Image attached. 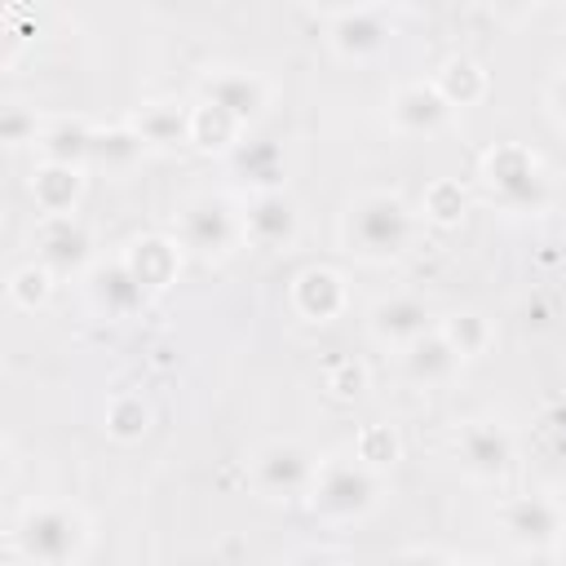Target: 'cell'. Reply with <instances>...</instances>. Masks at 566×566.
Instances as JSON below:
<instances>
[{
  "label": "cell",
  "instance_id": "8d00e7d4",
  "mask_svg": "<svg viewBox=\"0 0 566 566\" xmlns=\"http://www.w3.org/2000/svg\"><path fill=\"white\" fill-rule=\"evenodd\" d=\"M557 504H562V513H566V491H562V500H557Z\"/></svg>",
  "mask_w": 566,
  "mask_h": 566
},
{
  "label": "cell",
  "instance_id": "e575fe53",
  "mask_svg": "<svg viewBox=\"0 0 566 566\" xmlns=\"http://www.w3.org/2000/svg\"><path fill=\"white\" fill-rule=\"evenodd\" d=\"M548 102H553V111L566 119V71H562V75L548 84Z\"/></svg>",
  "mask_w": 566,
  "mask_h": 566
},
{
  "label": "cell",
  "instance_id": "ffe728a7",
  "mask_svg": "<svg viewBox=\"0 0 566 566\" xmlns=\"http://www.w3.org/2000/svg\"><path fill=\"white\" fill-rule=\"evenodd\" d=\"M133 128L142 133V142L150 150H172V146L190 142V106L186 102H172V97L142 102L137 115H133Z\"/></svg>",
  "mask_w": 566,
  "mask_h": 566
},
{
  "label": "cell",
  "instance_id": "f1b7e54d",
  "mask_svg": "<svg viewBox=\"0 0 566 566\" xmlns=\"http://www.w3.org/2000/svg\"><path fill=\"white\" fill-rule=\"evenodd\" d=\"M464 208H469V195H464V186L451 181V177L429 181L424 195H420V212H424V221H433V226H455V221L464 217Z\"/></svg>",
  "mask_w": 566,
  "mask_h": 566
},
{
  "label": "cell",
  "instance_id": "5b68a950",
  "mask_svg": "<svg viewBox=\"0 0 566 566\" xmlns=\"http://www.w3.org/2000/svg\"><path fill=\"white\" fill-rule=\"evenodd\" d=\"M177 234H181V248L195 256H226L234 248V239L243 234V217L234 212V203L226 195L208 190V195H195L181 203Z\"/></svg>",
  "mask_w": 566,
  "mask_h": 566
},
{
  "label": "cell",
  "instance_id": "52a82bcc",
  "mask_svg": "<svg viewBox=\"0 0 566 566\" xmlns=\"http://www.w3.org/2000/svg\"><path fill=\"white\" fill-rule=\"evenodd\" d=\"M500 526L509 535V544L526 548V553H544L557 548L566 539V513L553 495H513L500 504Z\"/></svg>",
  "mask_w": 566,
  "mask_h": 566
},
{
  "label": "cell",
  "instance_id": "4dcf8cb0",
  "mask_svg": "<svg viewBox=\"0 0 566 566\" xmlns=\"http://www.w3.org/2000/svg\"><path fill=\"white\" fill-rule=\"evenodd\" d=\"M40 133H44V124H40L35 111H27L22 102H9V106L0 111V137H4V146L40 142Z\"/></svg>",
  "mask_w": 566,
  "mask_h": 566
},
{
  "label": "cell",
  "instance_id": "836d02e7",
  "mask_svg": "<svg viewBox=\"0 0 566 566\" xmlns=\"http://www.w3.org/2000/svg\"><path fill=\"white\" fill-rule=\"evenodd\" d=\"M394 566H455V562L447 553H438V548H402L394 557Z\"/></svg>",
  "mask_w": 566,
  "mask_h": 566
},
{
  "label": "cell",
  "instance_id": "6da1fadb",
  "mask_svg": "<svg viewBox=\"0 0 566 566\" xmlns=\"http://www.w3.org/2000/svg\"><path fill=\"white\" fill-rule=\"evenodd\" d=\"M345 248L363 261H394L416 239V212L394 190H363L349 199L340 221Z\"/></svg>",
  "mask_w": 566,
  "mask_h": 566
},
{
  "label": "cell",
  "instance_id": "4fadbf2b",
  "mask_svg": "<svg viewBox=\"0 0 566 566\" xmlns=\"http://www.w3.org/2000/svg\"><path fill=\"white\" fill-rule=\"evenodd\" d=\"M389 124L398 133H438L451 119L447 97L433 88V80H407L389 93Z\"/></svg>",
  "mask_w": 566,
  "mask_h": 566
},
{
  "label": "cell",
  "instance_id": "d590c367",
  "mask_svg": "<svg viewBox=\"0 0 566 566\" xmlns=\"http://www.w3.org/2000/svg\"><path fill=\"white\" fill-rule=\"evenodd\" d=\"M455 566H491V562H482V557H464V562H455Z\"/></svg>",
  "mask_w": 566,
  "mask_h": 566
},
{
  "label": "cell",
  "instance_id": "d4e9b609",
  "mask_svg": "<svg viewBox=\"0 0 566 566\" xmlns=\"http://www.w3.org/2000/svg\"><path fill=\"white\" fill-rule=\"evenodd\" d=\"M150 146L142 142V133L133 124H115V128H97L93 137V164H106V168H133Z\"/></svg>",
  "mask_w": 566,
  "mask_h": 566
},
{
  "label": "cell",
  "instance_id": "5bb4252c",
  "mask_svg": "<svg viewBox=\"0 0 566 566\" xmlns=\"http://www.w3.org/2000/svg\"><path fill=\"white\" fill-rule=\"evenodd\" d=\"M296 230H301V212H296V199L287 190H265V195L248 199L243 234L256 248H287L296 239Z\"/></svg>",
  "mask_w": 566,
  "mask_h": 566
},
{
  "label": "cell",
  "instance_id": "e0dca14e",
  "mask_svg": "<svg viewBox=\"0 0 566 566\" xmlns=\"http://www.w3.org/2000/svg\"><path fill=\"white\" fill-rule=\"evenodd\" d=\"M345 301H349L345 279L332 265H310L292 279V310L310 323H332L345 310Z\"/></svg>",
  "mask_w": 566,
  "mask_h": 566
},
{
  "label": "cell",
  "instance_id": "74e56055",
  "mask_svg": "<svg viewBox=\"0 0 566 566\" xmlns=\"http://www.w3.org/2000/svg\"><path fill=\"white\" fill-rule=\"evenodd\" d=\"M557 548H562V562H566V539H562V544H557Z\"/></svg>",
  "mask_w": 566,
  "mask_h": 566
},
{
  "label": "cell",
  "instance_id": "277c9868",
  "mask_svg": "<svg viewBox=\"0 0 566 566\" xmlns=\"http://www.w3.org/2000/svg\"><path fill=\"white\" fill-rule=\"evenodd\" d=\"M482 181L491 190V199L504 208V212H539L548 203V177H544V164L517 146V142H504V146H491L482 155Z\"/></svg>",
  "mask_w": 566,
  "mask_h": 566
},
{
  "label": "cell",
  "instance_id": "cb8c5ba5",
  "mask_svg": "<svg viewBox=\"0 0 566 566\" xmlns=\"http://www.w3.org/2000/svg\"><path fill=\"white\" fill-rule=\"evenodd\" d=\"M433 88L447 97V106H451V111H455V106H473V102H482V97H486V71H482V62H473V57L455 53V57H447V62L438 66Z\"/></svg>",
  "mask_w": 566,
  "mask_h": 566
},
{
  "label": "cell",
  "instance_id": "ac0fdd59",
  "mask_svg": "<svg viewBox=\"0 0 566 566\" xmlns=\"http://www.w3.org/2000/svg\"><path fill=\"white\" fill-rule=\"evenodd\" d=\"M93 137L97 128L80 115H57L44 124L35 150H40V164H62V168H84L93 159Z\"/></svg>",
  "mask_w": 566,
  "mask_h": 566
},
{
  "label": "cell",
  "instance_id": "f546056e",
  "mask_svg": "<svg viewBox=\"0 0 566 566\" xmlns=\"http://www.w3.org/2000/svg\"><path fill=\"white\" fill-rule=\"evenodd\" d=\"M53 279H57V274H53L49 265H40V261L13 270V274H9V296H13V305H18V310L44 305V301L53 296Z\"/></svg>",
  "mask_w": 566,
  "mask_h": 566
},
{
  "label": "cell",
  "instance_id": "603a6c76",
  "mask_svg": "<svg viewBox=\"0 0 566 566\" xmlns=\"http://www.w3.org/2000/svg\"><path fill=\"white\" fill-rule=\"evenodd\" d=\"M190 142L199 146V150H217V155H230L239 142H243V124L230 115V111H221V106H212V102H195L190 106Z\"/></svg>",
  "mask_w": 566,
  "mask_h": 566
},
{
  "label": "cell",
  "instance_id": "8992f818",
  "mask_svg": "<svg viewBox=\"0 0 566 566\" xmlns=\"http://www.w3.org/2000/svg\"><path fill=\"white\" fill-rule=\"evenodd\" d=\"M318 460L310 455V447H301L296 438H270L256 455H252V486L265 500H296L310 491Z\"/></svg>",
  "mask_w": 566,
  "mask_h": 566
},
{
  "label": "cell",
  "instance_id": "d6a6232c",
  "mask_svg": "<svg viewBox=\"0 0 566 566\" xmlns=\"http://www.w3.org/2000/svg\"><path fill=\"white\" fill-rule=\"evenodd\" d=\"M287 566H354L345 553H336V548H301Z\"/></svg>",
  "mask_w": 566,
  "mask_h": 566
},
{
  "label": "cell",
  "instance_id": "4316f807",
  "mask_svg": "<svg viewBox=\"0 0 566 566\" xmlns=\"http://www.w3.org/2000/svg\"><path fill=\"white\" fill-rule=\"evenodd\" d=\"M106 433L115 438V442H137V438H146V429H150V407H146V398L142 394H115L111 402H106Z\"/></svg>",
  "mask_w": 566,
  "mask_h": 566
},
{
  "label": "cell",
  "instance_id": "44dd1931",
  "mask_svg": "<svg viewBox=\"0 0 566 566\" xmlns=\"http://www.w3.org/2000/svg\"><path fill=\"white\" fill-rule=\"evenodd\" d=\"M84 195V168L40 164L31 177V199L44 217H75V203Z\"/></svg>",
  "mask_w": 566,
  "mask_h": 566
},
{
  "label": "cell",
  "instance_id": "d6986e66",
  "mask_svg": "<svg viewBox=\"0 0 566 566\" xmlns=\"http://www.w3.org/2000/svg\"><path fill=\"white\" fill-rule=\"evenodd\" d=\"M460 363H464V358L451 349V340H447L438 327L402 349V376H407L411 385H420V389H438V385H447V380L460 371Z\"/></svg>",
  "mask_w": 566,
  "mask_h": 566
},
{
  "label": "cell",
  "instance_id": "9a60e30c",
  "mask_svg": "<svg viewBox=\"0 0 566 566\" xmlns=\"http://www.w3.org/2000/svg\"><path fill=\"white\" fill-rule=\"evenodd\" d=\"M230 177L239 186H248L252 195H265V190H283V177H287V159H283V146L274 137H243L230 155Z\"/></svg>",
  "mask_w": 566,
  "mask_h": 566
},
{
  "label": "cell",
  "instance_id": "484cf974",
  "mask_svg": "<svg viewBox=\"0 0 566 566\" xmlns=\"http://www.w3.org/2000/svg\"><path fill=\"white\" fill-rule=\"evenodd\" d=\"M438 332L451 340V349H455L460 358H478V354L491 345V336H495L491 318H482L478 310H455V314H447V318L438 323Z\"/></svg>",
  "mask_w": 566,
  "mask_h": 566
},
{
  "label": "cell",
  "instance_id": "7402d4cb",
  "mask_svg": "<svg viewBox=\"0 0 566 566\" xmlns=\"http://www.w3.org/2000/svg\"><path fill=\"white\" fill-rule=\"evenodd\" d=\"M124 265L137 274V283L150 292V287H168L177 265H181V243L172 239H159V234H146L137 239L128 252H124Z\"/></svg>",
  "mask_w": 566,
  "mask_h": 566
},
{
  "label": "cell",
  "instance_id": "3957f363",
  "mask_svg": "<svg viewBox=\"0 0 566 566\" xmlns=\"http://www.w3.org/2000/svg\"><path fill=\"white\" fill-rule=\"evenodd\" d=\"M380 500H385L380 473L354 455H323L305 491L310 513L323 522H363L380 509Z\"/></svg>",
  "mask_w": 566,
  "mask_h": 566
},
{
  "label": "cell",
  "instance_id": "30bf717a",
  "mask_svg": "<svg viewBox=\"0 0 566 566\" xmlns=\"http://www.w3.org/2000/svg\"><path fill=\"white\" fill-rule=\"evenodd\" d=\"M199 102H212L221 111H230L243 128L252 119L265 115L270 106V84L256 75V71H243V66H217L199 80Z\"/></svg>",
  "mask_w": 566,
  "mask_h": 566
},
{
  "label": "cell",
  "instance_id": "1f68e13d",
  "mask_svg": "<svg viewBox=\"0 0 566 566\" xmlns=\"http://www.w3.org/2000/svg\"><path fill=\"white\" fill-rule=\"evenodd\" d=\"M327 389H332L336 398H358V394L367 389V371H363V363H340V367L327 376Z\"/></svg>",
  "mask_w": 566,
  "mask_h": 566
},
{
  "label": "cell",
  "instance_id": "7a4b0ae2",
  "mask_svg": "<svg viewBox=\"0 0 566 566\" xmlns=\"http://www.w3.org/2000/svg\"><path fill=\"white\" fill-rule=\"evenodd\" d=\"M88 548V517L75 504H27L13 522V553L27 566H75Z\"/></svg>",
  "mask_w": 566,
  "mask_h": 566
},
{
  "label": "cell",
  "instance_id": "ba28073f",
  "mask_svg": "<svg viewBox=\"0 0 566 566\" xmlns=\"http://www.w3.org/2000/svg\"><path fill=\"white\" fill-rule=\"evenodd\" d=\"M389 35H394V27L380 4H345V9L327 13V44L340 57H354V62L376 57L389 44Z\"/></svg>",
  "mask_w": 566,
  "mask_h": 566
},
{
  "label": "cell",
  "instance_id": "2e32d148",
  "mask_svg": "<svg viewBox=\"0 0 566 566\" xmlns=\"http://www.w3.org/2000/svg\"><path fill=\"white\" fill-rule=\"evenodd\" d=\"M84 279H88V301H93L102 314H111V318H128V314H137L142 301H146V287H142L137 274L124 265V256H119V261H97Z\"/></svg>",
  "mask_w": 566,
  "mask_h": 566
},
{
  "label": "cell",
  "instance_id": "7c38bea8",
  "mask_svg": "<svg viewBox=\"0 0 566 566\" xmlns=\"http://www.w3.org/2000/svg\"><path fill=\"white\" fill-rule=\"evenodd\" d=\"M367 327L380 345H394V349H407L411 340L429 336L433 332V310L429 301L411 296V292H394V296H380L367 314Z\"/></svg>",
  "mask_w": 566,
  "mask_h": 566
},
{
  "label": "cell",
  "instance_id": "8fae6325",
  "mask_svg": "<svg viewBox=\"0 0 566 566\" xmlns=\"http://www.w3.org/2000/svg\"><path fill=\"white\" fill-rule=\"evenodd\" d=\"M35 261L53 274L93 270V234L80 217H44L35 230Z\"/></svg>",
  "mask_w": 566,
  "mask_h": 566
},
{
  "label": "cell",
  "instance_id": "9c48e42d",
  "mask_svg": "<svg viewBox=\"0 0 566 566\" xmlns=\"http://www.w3.org/2000/svg\"><path fill=\"white\" fill-rule=\"evenodd\" d=\"M455 460L469 478L478 482H495L509 473L513 464V433L495 420H464L455 429Z\"/></svg>",
  "mask_w": 566,
  "mask_h": 566
},
{
  "label": "cell",
  "instance_id": "83f0119b",
  "mask_svg": "<svg viewBox=\"0 0 566 566\" xmlns=\"http://www.w3.org/2000/svg\"><path fill=\"white\" fill-rule=\"evenodd\" d=\"M398 455H402V438H398L394 424L376 420V424H363V429H358V438H354V460H363L367 469L380 473V469H389Z\"/></svg>",
  "mask_w": 566,
  "mask_h": 566
}]
</instances>
